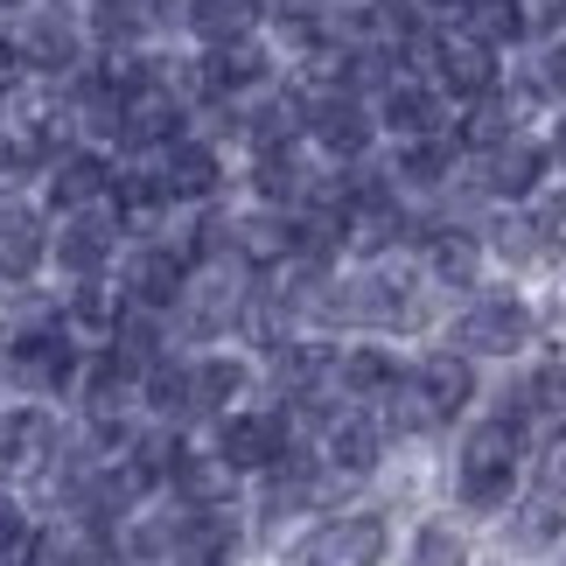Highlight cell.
<instances>
[{
	"instance_id": "1",
	"label": "cell",
	"mask_w": 566,
	"mask_h": 566,
	"mask_svg": "<svg viewBox=\"0 0 566 566\" xmlns=\"http://www.w3.org/2000/svg\"><path fill=\"white\" fill-rule=\"evenodd\" d=\"M525 441H532V427L517 420V412L475 420L469 441H462V462H454V496H462L469 511H496L517 490V475H525Z\"/></svg>"
},
{
	"instance_id": "2",
	"label": "cell",
	"mask_w": 566,
	"mask_h": 566,
	"mask_svg": "<svg viewBox=\"0 0 566 566\" xmlns=\"http://www.w3.org/2000/svg\"><path fill=\"white\" fill-rule=\"evenodd\" d=\"M412 56H420L427 84L448 105H483V98L504 92V63H496V50L483 35H469V29H427Z\"/></svg>"
},
{
	"instance_id": "3",
	"label": "cell",
	"mask_w": 566,
	"mask_h": 566,
	"mask_svg": "<svg viewBox=\"0 0 566 566\" xmlns=\"http://www.w3.org/2000/svg\"><path fill=\"white\" fill-rule=\"evenodd\" d=\"M469 399H475L469 357L462 350H433V357H420L399 378V391H391V420H399L406 433H427V427H448L454 412H469Z\"/></svg>"
},
{
	"instance_id": "4",
	"label": "cell",
	"mask_w": 566,
	"mask_h": 566,
	"mask_svg": "<svg viewBox=\"0 0 566 566\" xmlns=\"http://www.w3.org/2000/svg\"><path fill=\"white\" fill-rule=\"evenodd\" d=\"M8 378L29 391H77L84 378V343L56 322V308H29L8 336Z\"/></svg>"
},
{
	"instance_id": "5",
	"label": "cell",
	"mask_w": 566,
	"mask_h": 566,
	"mask_svg": "<svg viewBox=\"0 0 566 566\" xmlns=\"http://www.w3.org/2000/svg\"><path fill=\"white\" fill-rule=\"evenodd\" d=\"M280 84L273 71V50L259 35L245 42H210L203 56H196V71H189V98H203V105H224V113H245L252 98H266Z\"/></svg>"
},
{
	"instance_id": "6",
	"label": "cell",
	"mask_w": 566,
	"mask_h": 566,
	"mask_svg": "<svg viewBox=\"0 0 566 566\" xmlns=\"http://www.w3.org/2000/svg\"><path fill=\"white\" fill-rule=\"evenodd\" d=\"M14 105V147H21V161L29 168H50L56 155H71L77 147V105H71V84L63 77H42V84H21V92L8 98Z\"/></svg>"
},
{
	"instance_id": "7",
	"label": "cell",
	"mask_w": 566,
	"mask_h": 566,
	"mask_svg": "<svg viewBox=\"0 0 566 566\" xmlns=\"http://www.w3.org/2000/svg\"><path fill=\"white\" fill-rule=\"evenodd\" d=\"M119 308H140V315H168L182 308L189 294V252L176 245V238H134V252L119 259Z\"/></svg>"
},
{
	"instance_id": "8",
	"label": "cell",
	"mask_w": 566,
	"mask_h": 566,
	"mask_svg": "<svg viewBox=\"0 0 566 566\" xmlns=\"http://www.w3.org/2000/svg\"><path fill=\"white\" fill-rule=\"evenodd\" d=\"M385 517L378 511H343V517H322L315 532H301L287 546V566H385Z\"/></svg>"
},
{
	"instance_id": "9",
	"label": "cell",
	"mask_w": 566,
	"mask_h": 566,
	"mask_svg": "<svg viewBox=\"0 0 566 566\" xmlns=\"http://www.w3.org/2000/svg\"><path fill=\"white\" fill-rule=\"evenodd\" d=\"M84 42L92 35H84V21L63 8V0H35V8H21V21H14V50L35 77L84 71Z\"/></svg>"
},
{
	"instance_id": "10",
	"label": "cell",
	"mask_w": 566,
	"mask_h": 566,
	"mask_svg": "<svg viewBox=\"0 0 566 566\" xmlns=\"http://www.w3.org/2000/svg\"><path fill=\"white\" fill-rule=\"evenodd\" d=\"M119 238H126V224H119L113 203H105V210H77V217H63V224H56L50 259L71 273V287H84V280H105V273L119 266Z\"/></svg>"
},
{
	"instance_id": "11",
	"label": "cell",
	"mask_w": 566,
	"mask_h": 566,
	"mask_svg": "<svg viewBox=\"0 0 566 566\" xmlns=\"http://www.w3.org/2000/svg\"><path fill=\"white\" fill-rule=\"evenodd\" d=\"M532 343V308L517 294H475L454 315V350L462 357H517Z\"/></svg>"
},
{
	"instance_id": "12",
	"label": "cell",
	"mask_w": 566,
	"mask_h": 566,
	"mask_svg": "<svg viewBox=\"0 0 566 566\" xmlns=\"http://www.w3.org/2000/svg\"><path fill=\"white\" fill-rule=\"evenodd\" d=\"M294 92H301V84H294ZM301 113H308V140H315L329 161H357V155H371L378 113H371V105H364L357 92H301Z\"/></svg>"
},
{
	"instance_id": "13",
	"label": "cell",
	"mask_w": 566,
	"mask_h": 566,
	"mask_svg": "<svg viewBox=\"0 0 566 566\" xmlns=\"http://www.w3.org/2000/svg\"><path fill=\"white\" fill-rule=\"evenodd\" d=\"M105 203H113V155L77 140L71 155H56L42 168V210L77 217V210H105Z\"/></svg>"
},
{
	"instance_id": "14",
	"label": "cell",
	"mask_w": 566,
	"mask_h": 566,
	"mask_svg": "<svg viewBox=\"0 0 566 566\" xmlns=\"http://www.w3.org/2000/svg\"><path fill=\"white\" fill-rule=\"evenodd\" d=\"M217 454L238 475H266L280 454H294V420L287 412H224L217 420Z\"/></svg>"
},
{
	"instance_id": "15",
	"label": "cell",
	"mask_w": 566,
	"mask_h": 566,
	"mask_svg": "<svg viewBox=\"0 0 566 566\" xmlns=\"http://www.w3.org/2000/svg\"><path fill=\"white\" fill-rule=\"evenodd\" d=\"M371 113H378V126H385L399 147H406V140H441V134H448V98L433 92L427 77H412V71H399V77L385 84Z\"/></svg>"
},
{
	"instance_id": "16",
	"label": "cell",
	"mask_w": 566,
	"mask_h": 566,
	"mask_svg": "<svg viewBox=\"0 0 566 566\" xmlns=\"http://www.w3.org/2000/svg\"><path fill=\"white\" fill-rule=\"evenodd\" d=\"M155 161H161V196L176 210H210L217 189H224V161H217V147L196 140V134H182L176 147H161Z\"/></svg>"
},
{
	"instance_id": "17",
	"label": "cell",
	"mask_w": 566,
	"mask_h": 566,
	"mask_svg": "<svg viewBox=\"0 0 566 566\" xmlns=\"http://www.w3.org/2000/svg\"><path fill=\"white\" fill-rule=\"evenodd\" d=\"M546 147L525 140V134H511V140H496L475 155V182H483V196H496V203H525V196H538V182H546Z\"/></svg>"
},
{
	"instance_id": "18",
	"label": "cell",
	"mask_w": 566,
	"mask_h": 566,
	"mask_svg": "<svg viewBox=\"0 0 566 566\" xmlns=\"http://www.w3.org/2000/svg\"><path fill=\"white\" fill-rule=\"evenodd\" d=\"M56 462V420L42 406H14L0 412V475L8 483H29Z\"/></svg>"
},
{
	"instance_id": "19",
	"label": "cell",
	"mask_w": 566,
	"mask_h": 566,
	"mask_svg": "<svg viewBox=\"0 0 566 566\" xmlns=\"http://www.w3.org/2000/svg\"><path fill=\"white\" fill-rule=\"evenodd\" d=\"M315 454H322V469H336V475H371L378 454H385L378 412H329L322 433H315Z\"/></svg>"
},
{
	"instance_id": "20",
	"label": "cell",
	"mask_w": 566,
	"mask_h": 566,
	"mask_svg": "<svg viewBox=\"0 0 566 566\" xmlns=\"http://www.w3.org/2000/svg\"><path fill=\"white\" fill-rule=\"evenodd\" d=\"M21 566H119V553L105 538V525H92V517H56V525H42L29 538Z\"/></svg>"
},
{
	"instance_id": "21",
	"label": "cell",
	"mask_w": 566,
	"mask_h": 566,
	"mask_svg": "<svg viewBox=\"0 0 566 566\" xmlns=\"http://www.w3.org/2000/svg\"><path fill=\"white\" fill-rule=\"evenodd\" d=\"M50 217L42 203H21V196H0V280H29L42 259H50Z\"/></svg>"
},
{
	"instance_id": "22",
	"label": "cell",
	"mask_w": 566,
	"mask_h": 566,
	"mask_svg": "<svg viewBox=\"0 0 566 566\" xmlns=\"http://www.w3.org/2000/svg\"><path fill=\"white\" fill-rule=\"evenodd\" d=\"M559 532H566V454H553V462L538 469V483L525 490V504L511 517L517 546H553Z\"/></svg>"
},
{
	"instance_id": "23",
	"label": "cell",
	"mask_w": 566,
	"mask_h": 566,
	"mask_svg": "<svg viewBox=\"0 0 566 566\" xmlns=\"http://www.w3.org/2000/svg\"><path fill=\"white\" fill-rule=\"evenodd\" d=\"M189 378H196V420H224V412H238V399H245V357H189Z\"/></svg>"
},
{
	"instance_id": "24",
	"label": "cell",
	"mask_w": 566,
	"mask_h": 566,
	"mask_svg": "<svg viewBox=\"0 0 566 566\" xmlns=\"http://www.w3.org/2000/svg\"><path fill=\"white\" fill-rule=\"evenodd\" d=\"M259 21H266V0H189V21L182 29L203 42H245V35H259Z\"/></svg>"
},
{
	"instance_id": "25",
	"label": "cell",
	"mask_w": 566,
	"mask_h": 566,
	"mask_svg": "<svg viewBox=\"0 0 566 566\" xmlns=\"http://www.w3.org/2000/svg\"><path fill=\"white\" fill-rule=\"evenodd\" d=\"M406 378V364L378 350V343H357V350H336V385L350 391V399H391Z\"/></svg>"
},
{
	"instance_id": "26",
	"label": "cell",
	"mask_w": 566,
	"mask_h": 566,
	"mask_svg": "<svg viewBox=\"0 0 566 566\" xmlns=\"http://www.w3.org/2000/svg\"><path fill=\"white\" fill-rule=\"evenodd\" d=\"M420 252H427V273L448 280V287H469V280L483 273V238L462 231V224H433Z\"/></svg>"
},
{
	"instance_id": "27",
	"label": "cell",
	"mask_w": 566,
	"mask_h": 566,
	"mask_svg": "<svg viewBox=\"0 0 566 566\" xmlns=\"http://www.w3.org/2000/svg\"><path fill=\"white\" fill-rule=\"evenodd\" d=\"M273 371H280V391H287V399H315V391L336 378V350L329 343H280Z\"/></svg>"
},
{
	"instance_id": "28",
	"label": "cell",
	"mask_w": 566,
	"mask_h": 566,
	"mask_svg": "<svg viewBox=\"0 0 566 566\" xmlns=\"http://www.w3.org/2000/svg\"><path fill=\"white\" fill-rule=\"evenodd\" d=\"M462 29L483 35L490 50H517V42H532V8L525 0H469Z\"/></svg>"
},
{
	"instance_id": "29",
	"label": "cell",
	"mask_w": 566,
	"mask_h": 566,
	"mask_svg": "<svg viewBox=\"0 0 566 566\" xmlns=\"http://www.w3.org/2000/svg\"><path fill=\"white\" fill-rule=\"evenodd\" d=\"M454 168V134H441V140H406L399 147V182H412V189H433Z\"/></svg>"
},
{
	"instance_id": "30",
	"label": "cell",
	"mask_w": 566,
	"mask_h": 566,
	"mask_svg": "<svg viewBox=\"0 0 566 566\" xmlns=\"http://www.w3.org/2000/svg\"><path fill=\"white\" fill-rule=\"evenodd\" d=\"M553 245H559V238L538 224V217H504V224H496V252L517 259V266H538V259H553Z\"/></svg>"
},
{
	"instance_id": "31",
	"label": "cell",
	"mask_w": 566,
	"mask_h": 566,
	"mask_svg": "<svg viewBox=\"0 0 566 566\" xmlns=\"http://www.w3.org/2000/svg\"><path fill=\"white\" fill-rule=\"evenodd\" d=\"M406 566H469V538L454 525H420V532H412Z\"/></svg>"
},
{
	"instance_id": "32",
	"label": "cell",
	"mask_w": 566,
	"mask_h": 566,
	"mask_svg": "<svg viewBox=\"0 0 566 566\" xmlns=\"http://www.w3.org/2000/svg\"><path fill=\"white\" fill-rule=\"evenodd\" d=\"M29 538H35L29 511H21L8 490H0V566H21V559H29Z\"/></svg>"
},
{
	"instance_id": "33",
	"label": "cell",
	"mask_w": 566,
	"mask_h": 566,
	"mask_svg": "<svg viewBox=\"0 0 566 566\" xmlns=\"http://www.w3.org/2000/svg\"><path fill=\"white\" fill-rule=\"evenodd\" d=\"M35 71H29V63H21V50H14V35H0V105H8L14 92H21V84H29Z\"/></svg>"
},
{
	"instance_id": "34",
	"label": "cell",
	"mask_w": 566,
	"mask_h": 566,
	"mask_svg": "<svg viewBox=\"0 0 566 566\" xmlns=\"http://www.w3.org/2000/svg\"><path fill=\"white\" fill-rule=\"evenodd\" d=\"M21 168L29 161H21V147H14V126H0V182H14Z\"/></svg>"
},
{
	"instance_id": "35",
	"label": "cell",
	"mask_w": 566,
	"mask_h": 566,
	"mask_svg": "<svg viewBox=\"0 0 566 566\" xmlns=\"http://www.w3.org/2000/svg\"><path fill=\"white\" fill-rule=\"evenodd\" d=\"M553 161H566V113H559V126H553V147H546Z\"/></svg>"
},
{
	"instance_id": "36",
	"label": "cell",
	"mask_w": 566,
	"mask_h": 566,
	"mask_svg": "<svg viewBox=\"0 0 566 566\" xmlns=\"http://www.w3.org/2000/svg\"><path fill=\"white\" fill-rule=\"evenodd\" d=\"M0 8H14V14H21V8H35V0H0Z\"/></svg>"
}]
</instances>
